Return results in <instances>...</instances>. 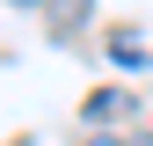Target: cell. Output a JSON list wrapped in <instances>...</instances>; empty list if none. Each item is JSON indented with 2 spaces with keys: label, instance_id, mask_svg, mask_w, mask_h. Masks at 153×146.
I'll use <instances>...</instances> for the list:
<instances>
[{
  "label": "cell",
  "instance_id": "cell-3",
  "mask_svg": "<svg viewBox=\"0 0 153 146\" xmlns=\"http://www.w3.org/2000/svg\"><path fill=\"white\" fill-rule=\"evenodd\" d=\"M80 146H139V139H109V132H102V139H80Z\"/></svg>",
  "mask_w": 153,
  "mask_h": 146
},
{
  "label": "cell",
  "instance_id": "cell-2",
  "mask_svg": "<svg viewBox=\"0 0 153 146\" xmlns=\"http://www.w3.org/2000/svg\"><path fill=\"white\" fill-rule=\"evenodd\" d=\"M117 110H131L124 88H102V95H88V117H117Z\"/></svg>",
  "mask_w": 153,
  "mask_h": 146
},
{
  "label": "cell",
  "instance_id": "cell-1",
  "mask_svg": "<svg viewBox=\"0 0 153 146\" xmlns=\"http://www.w3.org/2000/svg\"><path fill=\"white\" fill-rule=\"evenodd\" d=\"M109 59H117V66H139V73H146V66H153V51L139 44V36H124V29H117V36H109Z\"/></svg>",
  "mask_w": 153,
  "mask_h": 146
},
{
  "label": "cell",
  "instance_id": "cell-4",
  "mask_svg": "<svg viewBox=\"0 0 153 146\" xmlns=\"http://www.w3.org/2000/svg\"><path fill=\"white\" fill-rule=\"evenodd\" d=\"M139 146H153V132H146V139H139Z\"/></svg>",
  "mask_w": 153,
  "mask_h": 146
}]
</instances>
